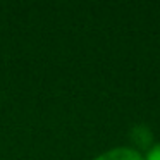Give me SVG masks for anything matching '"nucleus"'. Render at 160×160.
Listing matches in <instances>:
<instances>
[{
  "mask_svg": "<svg viewBox=\"0 0 160 160\" xmlns=\"http://www.w3.org/2000/svg\"><path fill=\"white\" fill-rule=\"evenodd\" d=\"M93 160H143V155L131 146H115V148L100 153Z\"/></svg>",
  "mask_w": 160,
  "mask_h": 160,
  "instance_id": "nucleus-1",
  "label": "nucleus"
},
{
  "mask_svg": "<svg viewBox=\"0 0 160 160\" xmlns=\"http://www.w3.org/2000/svg\"><path fill=\"white\" fill-rule=\"evenodd\" d=\"M143 160H160V143H155L153 146H150Z\"/></svg>",
  "mask_w": 160,
  "mask_h": 160,
  "instance_id": "nucleus-2",
  "label": "nucleus"
}]
</instances>
